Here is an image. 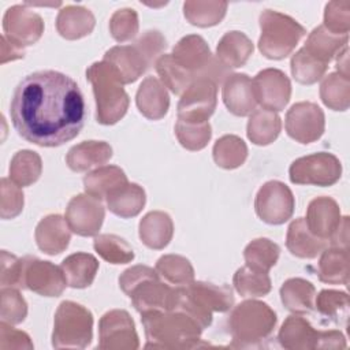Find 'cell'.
Returning a JSON list of instances; mask_svg holds the SVG:
<instances>
[{
	"label": "cell",
	"mask_w": 350,
	"mask_h": 350,
	"mask_svg": "<svg viewBox=\"0 0 350 350\" xmlns=\"http://www.w3.org/2000/svg\"><path fill=\"white\" fill-rule=\"evenodd\" d=\"M10 115L18 134L38 146H60L83 127L86 108L77 82L59 71L27 74L15 88Z\"/></svg>",
	"instance_id": "obj_1"
},
{
	"label": "cell",
	"mask_w": 350,
	"mask_h": 350,
	"mask_svg": "<svg viewBox=\"0 0 350 350\" xmlns=\"http://www.w3.org/2000/svg\"><path fill=\"white\" fill-rule=\"evenodd\" d=\"M142 324L149 347L191 349L198 346L202 328L186 313L179 310L142 313Z\"/></svg>",
	"instance_id": "obj_2"
},
{
	"label": "cell",
	"mask_w": 350,
	"mask_h": 350,
	"mask_svg": "<svg viewBox=\"0 0 350 350\" xmlns=\"http://www.w3.org/2000/svg\"><path fill=\"white\" fill-rule=\"evenodd\" d=\"M86 78L93 85L97 104V120L113 124L120 120L129 107V96L116 70L107 62L93 63L86 70Z\"/></svg>",
	"instance_id": "obj_3"
},
{
	"label": "cell",
	"mask_w": 350,
	"mask_h": 350,
	"mask_svg": "<svg viewBox=\"0 0 350 350\" xmlns=\"http://www.w3.org/2000/svg\"><path fill=\"white\" fill-rule=\"evenodd\" d=\"M276 324L275 312L264 302L243 301L234 308L228 327L234 346L243 347L265 339Z\"/></svg>",
	"instance_id": "obj_4"
},
{
	"label": "cell",
	"mask_w": 350,
	"mask_h": 350,
	"mask_svg": "<svg viewBox=\"0 0 350 350\" xmlns=\"http://www.w3.org/2000/svg\"><path fill=\"white\" fill-rule=\"evenodd\" d=\"M261 37L258 48L268 59H283L291 53L305 29L293 18L278 11L265 10L260 15Z\"/></svg>",
	"instance_id": "obj_5"
},
{
	"label": "cell",
	"mask_w": 350,
	"mask_h": 350,
	"mask_svg": "<svg viewBox=\"0 0 350 350\" xmlns=\"http://www.w3.org/2000/svg\"><path fill=\"white\" fill-rule=\"evenodd\" d=\"M93 316L90 310L72 301H63L55 314L52 345L62 347H86L93 336Z\"/></svg>",
	"instance_id": "obj_6"
},
{
	"label": "cell",
	"mask_w": 350,
	"mask_h": 350,
	"mask_svg": "<svg viewBox=\"0 0 350 350\" xmlns=\"http://www.w3.org/2000/svg\"><path fill=\"white\" fill-rule=\"evenodd\" d=\"M193 313L204 328L212 323V312H226L234 304L228 286H216L205 282H191L180 286Z\"/></svg>",
	"instance_id": "obj_7"
},
{
	"label": "cell",
	"mask_w": 350,
	"mask_h": 350,
	"mask_svg": "<svg viewBox=\"0 0 350 350\" xmlns=\"http://www.w3.org/2000/svg\"><path fill=\"white\" fill-rule=\"evenodd\" d=\"M288 172L290 180L297 185L331 186L340 178L342 165L334 154L320 152L297 159Z\"/></svg>",
	"instance_id": "obj_8"
},
{
	"label": "cell",
	"mask_w": 350,
	"mask_h": 350,
	"mask_svg": "<svg viewBox=\"0 0 350 350\" xmlns=\"http://www.w3.org/2000/svg\"><path fill=\"white\" fill-rule=\"evenodd\" d=\"M217 85L208 79H196L183 93L178 104V119L185 122H208L216 108Z\"/></svg>",
	"instance_id": "obj_9"
},
{
	"label": "cell",
	"mask_w": 350,
	"mask_h": 350,
	"mask_svg": "<svg viewBox=\"0 0 350 350\" xmlns=\"http://www.w3.org/2000/svg\"><path fill=\"white\" fill-rule=\"evenodd\" d=\"M291 190L279 180H271L261 186L256 196L254 208L261 220L268 224H282L294 212Z\"/></svg>",
	"instance_id": "obj_10"
},
{
	"label": "cell",
	"mask_w": 350,
	"mask_h": 350,
	"mask_svg": "<svg viewBox=\"0 0 350 350\" xmlns=\"http://www.w3.org/2000/svg\"><path fill=\"white\" fill-rule=\"evenodd\" d=\"M104 62L109 63L119 74L123 83L137 81L153 62V55L146 45L138 40L134 45L113 46L104 55Z\"/></svg>",
	"instance_id": "obj_11"
},
{
	"label": "cell",
	"mask_w": 350,
	"mask_h": 350,
	"mask_svg": "<svg viewBox=\"0 0 350 350\" xmlns=\"http://www.w3.org/2000/svg\"><path fill=\"white\" fill-rule=\"evenodd\" d=\"M286 131L293 139L310 144L324 133V112L314 103H297L286 115Z\"/></svg>",
	"instance_id": "obj_12"
},
{
	"label": "cell",
	"mask_w": 350,
	"mask_h": 350,
	"mask_svg": "<svg viewBox=\"0 0 350 350\" xmlns=\"http://www.w3.org/2000/svg\"><path fill=\"white\" fill-rule=\"evenodd\" d=\"M100 349H138V335L134 323L126 310L107 312L98 324Z\"/></svg>",
	"instance_id": "obj_13"
},
{
	"label": "cell",
	"mask_w": 350,
	"mask_h": 350,
	"mask_svg": "<svg viewBox=\"0 0 350 350\" xmlns=\"http://www.w3.org/2000/svg\"><path fill=\"white\" fill-rule=\"evenodd\" d=\"M256 101L261 108L282 111L290 100L291 85L284 72L276 68H265L252 79Z\"/></svg>",
	"instance_id": "obj_14"
},
{
	"label": "cell",
	"mask_w": 350,
	"mask_h": 350,
	"mask_svg": "<svg viewBox=\"0 0 350 350\" xmlns=\"http://www.w3.org/2000/svg\"><path fill=\"white\" fill-rule=\"evenodd\" d=\"M25 288L40 295L59 297L67 286V280L62 267H56L49 261H41L36 257H25L23 272Z\"/></svg>",
	"instance_id": "obj_15"
},
{
	"label": "cell",
	"mask_w": 350,
	"mask_h": 350,
	"mask_svg": "<svg viewBox=\"0 0 350 350\" xmlns=\"http://www.w3.org/2000/svg\"><path fill=\"white\" fill-rule=\"evenodd\" d=\"M104 220V206L90 194L72 197L66 209V221L71 231L82 237L96 235Z\"/></svg>",
	"instance_id": "obj_16"
},
{
	"label": "cell",
	"mask_w": 350,
	"mask_h": 350,
	"mask_svg": "<svg viewBox=\"0 0 350 350\" xmlns=\"http://www.w3.org/2000/svg\"><path fill=\"white\" fill-rule=\"evenodd\" d=\"M134 308L142 314L146 312L174 310L176 301V286L170 287L159 279V275L142 280L127 294Z\"/></svg>",
	"instance_id": "obj_17"
},
{
	"label": "cell",
	"mask_w": 350,
	"mask_h": 350,
	"mask_svg": "<svg viewBox=\"0 0 350 350\" xmlns=\"http://www.w3.org/2000/svg\"><path fill=\"white\" fill-rule=\"evenodd\" d=\"M4 36L15 45L23 48L34 44L42 34L44 23L40 15L25 5H14L7 10L3 19Z\"/></svg>",
	"instance_id": "obj_18"
},
{
	"label": "cell",
	"mask_w": 350,
	"mask_h": 350,
	"mask_svg": "<svg viewBox=\"0 0 350 350\" xmlns=\"http://www.w3.org/2000/svg\"><path fill=\"white\" fill-rule=\"evenodd\" d=\"M305 221L309 230L319 238H331L342 221L340 209L335 200L317 197L309 204Z\"/></svg>",
	"instance_id": "obj_19"
},
{
	"label": "cell",
	"mask_w": 350,
	"mask_h": 350,
	"mask_svg": "<svg viewBox=\"0 0 350 350\" xmlns=\"http://www.w3.org/2000/svg\"><path fill=\"white\" fill-rule=\"evenodd\" d=\"M223 101L230 112L237 116H246L256 109L252 79L246 74L228 75L223 86Z\"/></svg>",
	"instance_id": "obj_20"
},
{
	"label": "cell",
	"mask_w": 350,
	"mask_h": 350,
	"mask_svg": "<svg viewBox=\"0 0 350 350\" xmlns=\"http://www.w3.org/2000/svg\"><path fill=\"white\" fill-rule=\"evenodd\" d=\"M38 247L48 254L62 253L70 242V227L60 215L44 217L36 228Z\"/></svg>",
	"instance_id": "obj_21"
},
{
	"label": "cell",
	"mask_w": 350,
	"mask_h": 350,
	"mask_svg": "<svg viewBox=\"0 0 350 350\" xmlns=\"http://www.w3.org/2000/svg\"><path fill=\"white\" fill-rule=\"evenodd\" d=\"M321 331L314 329L308 320L301 316H290L279 331V342L283 347L297 349H319Z\"/></svg>",
	"instance_id": "obj_22"
},
{
	"label": "cell",
	"mask_w": 350,
	"mask_h": 350,
	"mask_svg": "<svg viewBox=\"0 0 350 350\" xmlns=\"http://www.w3.org/2000/svg\"><path fill=\"white\" fill-rule=\"evenodd\" d=\"M137 107L148 119H161L170 107L168 93L164 85L154 77H148L137 92Z\"/></svg>",
	"instance_id": "obj_23"
},
{
	"label": "cell",
	"mask_w": 350,
	"mask_h": 350,
	"mask_svg": "<svg viewBox=\"0 0 350 350\" xmlns=\"http://www.w3.org/2000/svg\"><path fill=\"white\" fill-rule=\"evenodd\" d=\"M287 249L301 258H314L325 247V239L314 235L304 217L295 219L287 230Z\"/></svg>",
	"instance_id": "obj_24"
},
{
	"label": "cell",
	"mask_w": 350,
	"mask_h": 350,
	"mask_svg": "<svg viewBox=\"0 0 350 350\" xmlns=\"http://www.w3.org/2000/svg\"><path fill=\"white\" fill-rule=\"evenodd\" d=\"M112 157V148L104 141H85L72 146L66 157L72 171L82 172L105 164Z\"/></svg>",
	"instance_id": "obj_25"
},
{
	"label": "cell",
	"mask_w": 350,
	"mask_h": 350,
	"mask_svg": "<svg viewBox=\"0 0 350 350\" xmlns=\"http://www.w3.org/2000/svg\"><path fill=\"white\" fill-rule=\"evenodd\" d=\"M107 205L111 212L120 217H133L138 215L145 205V191L137 183H124L111 190L107 197Z\"/></svg>",
	"instance_id": "obj_26"
},
{
	"label": "cell",
	"mask_w": 350,
	"mask_h": 350,
	"mask_svg": "<svg viewBox=\"0 0 350 350\" xmlns=\"http://www.w3.org/2000/svg\"><path fill=\"white\" fill-rule=\"evenodd\" d=\"M347 45V34H336L329 31L324 25L316 27L308 37L304 49L317 59L328 64L329 60Z\"/></svg>",
	"instance_id": "obj_27"
},
{
	"label": "cell",
	"mask_w": 350,
	"mask_h": 350,
	"mask_svg": "<svg viewBox=\"0 0 350 350\" xmlns=\"http://www.w3.org/2000/svg\"><path fill=\"white\" fill-rule=\"evenodd\" d=\"M62 271L67 280V286L74 288L89 287L98 269V261L89 253H74L63 260Z\"/></svg>",
	"instance_id": "obj_28"
},
{
	"label": "cell",
	"mask_w": 350,
	"mask_h": 350,
	"mask_svg": "<svg viewBox=\"0 0 350 350\" xmlns=\"http://www.w3.org/2000/svg\"><path fill=\"white\" fill-rule=\"evenodd\" d=\"M253 53L252 41L241 31H228L220 40L216 55L226 68L242 67Z\"/></svg>",
	"instance_id": "obj_29"
},
{
	"label": "cell",
	"mask_w": 350,
	"mask_h": 350,
	"mask_svg": "<svg viewBox=\"0 0 350 350\" xmlns=\"http://www.w3.org/2000/svg\"><path fill=\"white\" fill-rule=\"evenodd\" d=\"M172 220L164 212H149L139 221V238L150 249L165 247L172 238Z\"/></svg>",
	"instance_id": "obj_30"
},
{
	"label": "cell",
	"mask_w": 350,
	"mask_h": 350,
	"mask_svg": "<svg viewBox=\"0 0 350 350\" xmlns=\"http://www.w3.org/2000/svg\"><path fill=\"white\" fill-rule=\"evenodd\" d=\"M56 27L59 34L64 38H81L93 30L94 16L89 10L83 7L67 5L59 12Z\"/></svg>",
	"instance_id": "obj_31"
},
{
	"label": "cell",
	"mask_w": 350,
	"mask_h": 350,
	"mask_svg": "<svg viewBox=\"0 0 350 350\" xmlns=\"http://www.w3.org/2000/svg\"><path fill=\"white\" fill-rule=\"evenodd\" d=\"M319 279L329 284H347L349 250L339 246L324 250L319 262Z\"/></svg>",
	"instance_id": "obj_32"
},
{
	"label": "cell",
	"mask_w": 350,
	"mask_h": 350,
	"mask_svg": "<svg viewBox=\"0 0 350 350\" xmlns=\"http://www.w3.org/2000/svg\"><path fill=\"white\" fill-rule=\"evenodd\" d=\"M283 305L294 313H310L314 306V287L299 278L288 279L280 288Z\"/></svg>",
	"instance_id": "obj_33"
},
{
	"label": "cell",
	"mask_w": 350,
	"mask_h": 350,
	"mask_svg": "<svg viewBox=\"0 0 350 350\" xmlns=\"http://www.w3.org/2000/svg\"><path fill=\"white\" fill-rule=\"evenodd\" d=\"M282 129L276 112L261 108L254 109L247 122V137L256 145H268L276 139Z\"/></svg>",
	"instance_id": "obj_34"
},
{
	"label": "cell",
	"mask_w": 350,
	"mask_h": 350,
	"mask_svg": "<svg viewBox=\"0 0 350 350\" xmlns=\"http://www.w3.org/2000/svg\"><path fill=\"white\" fill-rule=\"evenodd\" d=\"M127 183V178L116 165H105L94 170L83 178L85 191L98 200L105 198L107 194L115 187Z\"/></svg>",
	"instance_id": "obj_35"
},
{
	"label": "cell",
	"mask_w": 350,
	"mask_h": 350,
	"mask_svg": "<svg viewBox=\"0 0 350 350\" xmlns=\"http://www.w3.org/2000/svg\"><path fill=\"white\" fill-rule=\"evenodd\" d=\"M41 168V157L36 152L19 150L11 160L10 178L19 187L29 186L40 178Z\"/></svg>",
	"instance_id": "obj_36"
},
{
	"label": "cell",
	"mask_w": 350,
	"mask_h": 350,
	"mask_svg": "<svg viewBox=\"0 0 350 350\" xmlns=\"http://www.w3.org/2000/svg\"><path fill=\"white\" fill-rule=\"evenodd\" d=\"M320 97L328 108L334 111H346L350 100L349 78L338 72L329 74L320 86Z\"/></svg>",
	"instance_id": "obj_37"
},
{
	"label": "cell",
	"mask_w": 350,
	"mask_h": 350,
	"mask_svg": "<svg viewBox=\"0 0 350 350\" xmlns=\"http://www.w3.org/2000/svg\"><path fill=\"white\" fill-rule=\"evenodd\" d=\"M247 148L237 135H224L216 141L213 146V159L219 167L232 170L245 161Z\"/></svg>",
	"instance_id": "obj_38"
},
{
	"label": "cell",
	"mask_w": 350,
	"mask_h": 350,
	"mask_svg": "<svg viewBox=\"0 0 350 350\" xmlns=\"http://www.w3.org/2000/svg\"><path fill=\"white\" fill-rule=\"evenodd\" d=\"M234 286L243 297H262L271 291V279L268 272L245 265L235 272Z\"/></svg>",
	"instance_id": "obj_39"
},
{
	"label": "cell",
	"mask_w": 350,
	"mask_h": 350,
	"mask_svg": "<svg viewBox=\"0 0 350 350\" xmlns=\"http://www.w3.org/2000/svg\"><path fill=\"white\" fill-rule=\"evenodd\" d=\"M156 70L163 83L175 94H182L196 81L189 71L174 60L172 55H161L156 62Z\"/></svg>",
	"instance_id": "obj_40"
},
{
	"label": "cell",
	"mask_w": 350,
	"mask_h": 350,
	"mask_svg": "<svg viewBox=\"0 0 350 350\" xmlns=\"http://www.w3.org/2000/svg\"><path fill=\"white\" fill-rule=\"evenodd\" d=\"M279 246L267 238L252 241L243 252L246 265L258 271L268 272L279 258Z\"/></svg>",
	"instance_id": "obj_41"
},
{
	"label": "cell",
	"mask_w": 350,
	"mask_h": 350,
	"mask_svg": "<svg viewBox=\"0 0 350 350\" xmlns=\"http://www.w3.org/2000/svg\"><path fill=\"white\" fill-rule=\"evenodd\" d=\"M157 273L175 286H185L193 282L194 269L190 261L182 256L167 254L157 260Z\"/></svg>",
	"instance_id": "obj_42"
},
{
	"label": "cell",
	"mask_w": 350,
	"mask_h": 350,
	"mask_svg": "<svg viewBox=\"0 0 350 350\" xmlns=\"http://www.w3.org/2000/svg\"><path fill=\"white\" fill-rule=\"evenodd\" d=\"M94 250L111 264H126L134 258L131 246L120 237L101 234L94 238Z\"/></svg>",
	"instance_id": "obj_43"
},
{
	"label": "cell",
	"mask_w": 350,
	"mask_h": 350,
	"mask_svg": "<svg viewBox=\"0 0 350 350\" xmlns=\"http://www.w3.org/2000/svg\"><path fill=\"white\" fill-rule=\"evenodd\" d=\"M227 3H200L186 1L183 4L185 16L190 23L201 27L213 26L221 21L226 14Z\"/></svg>",
	"instance_id": "obj_44"
},
{
	"label": "cell",
	"mask_w": 350,
	"mask_h": 350,
	"mask_svg": "<svg viewBox=\"0 0 350 350\" xmlns=\"http://www.w3.org/2000/svg\"><path fill=\"white\" fill-rule=\"evenodd\" d=\"M175 133L180 145L189 150L202 149L211 139V126L208 122H185L178 119Z\"/></svg>",
	"instance_id": "obj_45"
},
{
	"label": "cell",
	"mask_w": 350,
	"mask_h": 350,
	"mask_svg": "<svg viewBox=\"0 0 350 350\" xmlns=\"http://www.w3.org/2000/svg\"><path fill=\"white\" fill-rule=\"evenodd\" d=\"M325 70L327 64L310 56L304 48H301L291 59V72L299 83L310 85L317 82L324 75Z\"/></svg>",
	"instance_id": "obj_46"
},
{
	"label": "cell",
	"mask_w": 350,
	"mask_h": 350,
	"mask_svg": "<svg viewBox=\"0 0 350 350\" xmlns=\"http://www.w3.org/2000/svg\"><path fill=\"white\" fill-rule=\"evenodd\" d=\"M27 314V305L16 288H1V321L8 324H18L25 320Z\"/></svg>",
	"instance_id": "obj_47"
},
{
	"label": "cell",
	"mask_w": 350,
	"mask_h": 350,
	"mask_svg": "<svg viewBox=\"0 0 350 350\" xmlns=\"http://www.w3.org/2000/svg\"><path fill=\"white\" fill-rule=\"evenodd\" d=\"M317 310L331 320H338V316H347L349 297L343 291L335 290H323L316 298Z\"/></svg>",
	"instance_id": "obj_48"
},
{
	"label": "cell",
	"mask_w": 350,
	"mask_h": 350,
	"mask_svg": "<svg viewBox=\"0 0 350 350\" xmlns=\"http://www.w3.org/2000/svg\"><path fill=\"white\" fill-rule=\"evenodd\" d=\"M109 30L116 41H127L133 38L138 31L137 12L130 8L116 11L109 22Z\"/></svg>",
	"instance_id": "obj_49"
},
{
	"label": "cell",
	"mask_w": 350,
	"mask_h": 350,
	"mask_svg": "<svg viewBox=\"0 0 350 350\" xmlns=\"http://www.w3.org/2000/svg\"><path fill=\"white\" fill-rule=\"evenodd\" d=\"M25 257L18 258L5 250L1 252V287L25 288Z\"/></svg>",
	"instance_id": "obj_50"
},
{
	"label": "cell",
	"mask_w": 350,
	"mask_h": 350,
	"mask_svg": "<svg viewBox=\"0 0 350 350\" xmlns=\"http://www.w3.org/2000/svg\"><path fill=\"white\" fill-rule=\"evenodd\" d=\"M23 208V193L19 186L7 178L1 179V217L12 219Z\"/></svg>",
	"instance_id": "obj_51"
},
{
	"label": "cell",
	"mask_w": 350,
	"mask_h": 350,
	"mask_svg": "<svg viewBox=\"0 0 350 350\" xmlns=\"http://www.w3.org/2000/svg\"><path fill=\"white\" fill-rule=\"evenodd\" d=\"M332 1L327 4L324 14V26L336 34H347L349 31V1Z\"/></svg>",
	"instance_id": "obj_52"
},
{
	"label": "cell",
	"mask_w": 350,
	"mask_h": 350,
	"mask_svg": "<svg viewBox=\"0 0 350 350\" xmlns=\"http://www.w3.org/2000/svg\"><path fill=\"white\" fill-rule=\"evenodd\" d=\"M159 275L156 269L146 267V265H135L129 269H126L120 278H119V286L124 291V294H129L133 287L139 284L142 280Z\"/></svg>",
	"instance_id": "obj_53"
},
{
	"label": "cell",
	"mask_w": 350,
	"mask_h": 350,
	"mask_svg": "<svg viewBox=\"0 0 350 350\" xmlns=\"http://www.w3.org/2000/svg\"><path fill=\"white\" fill-rule=\"evenodd\" d=\"M8 323H5V321H1V324H0V332L1 334H5V335H8L11 339H12V342L10 343V346H8V349L11 347H18V349H25V347H27V349H31L33 347V343L30 342V338H29V335L27 334H25V332H22V331H18V329H14L12 327H10V325H7Z\"/></svg>",
	"instance_id": "obj_54"
},
{
	"label": "cell",
	"mask_w": 350,
	"mask_h": 350,
	"mask_svg": "<svg viewBox=\"0 0 350 350\" xmlns=\"http://www.w3.org/2000/svg\"><path fill=\"white\" fill-rule=\"evenodd\" d=\"M346 340L339 331H321L319 349H345Z\"/></svg>",
	"instance_id": "obj_55"
},
{
	"label": "cell",
	"mask_w": 350,
	"mask_h": 350,
	"mask_svg": "<svg viewBox=\"0 0 350 350\" xmlns=\"http://www.w3.org/2000/svg\"><path fill=\"white\" fill-rule=\"evenodd\" d=\"M347 45L343 48V52L339 55L338 62H336V68L339 71V74H342L343 77L349 78V71H347Z\"/></svg>",
	"instance_id": "obj_56"
}]
</instances>
